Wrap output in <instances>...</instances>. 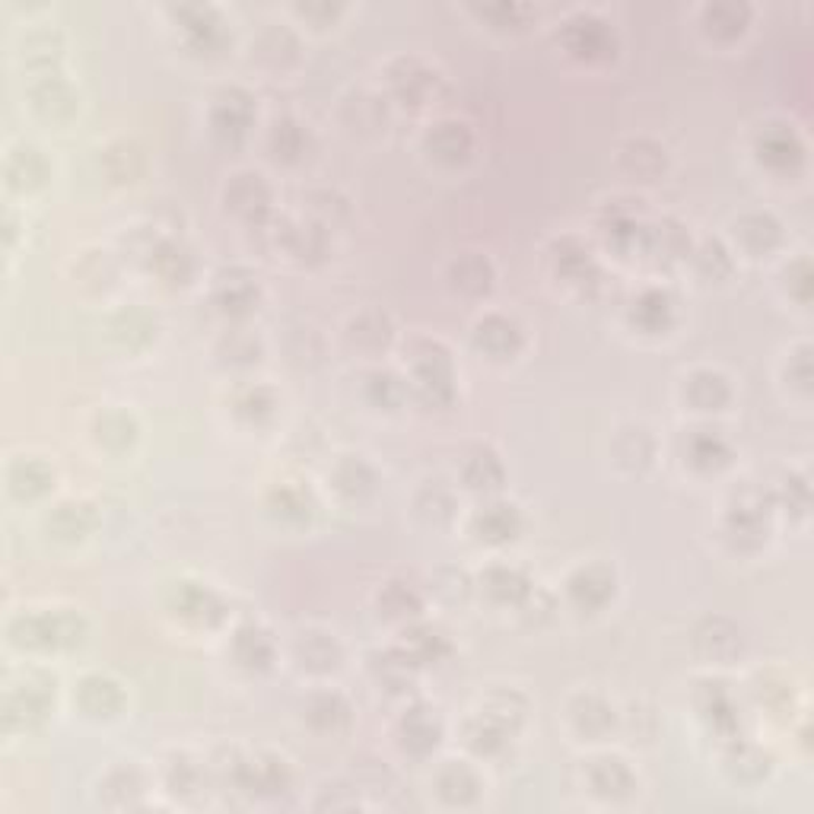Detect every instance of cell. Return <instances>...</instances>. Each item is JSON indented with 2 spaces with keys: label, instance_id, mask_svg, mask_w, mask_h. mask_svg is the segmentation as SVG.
<instances>
[{
  "label": "cell",
  "instance_id": "obj_27",
  "mask_svg": "<svg viewBox=\"0 0 814 814\" xmlns=\"http://www.w3.org/2000/svg\"><path fill=\"white\" fill-rule=\"evenodd\" d=\"M684 455L700 471H719L732 459V445L716 430H690V437L684 440Z\"/></svg>",
  "mask_w": 814,
  "mask_h": 814
},
{
  "label": "cell",
  "instance_id": "obj_36",
  "mask_svg": "<svg viewBox=\"0 0 814 814\" xmlns=\"http://www.w3.org/2000/svg\"><path fill=\"white\" fill-rule=\"evenodd\" d=\"M437 790H440V795L449 805H471L478 798V793H481V779L464 761H449L437 773Z\"/></svg>",
  "mask_w": 814,
  "mask_h": 814
},
{
  "label": "cell",
  "instance_id": "obj_51",
  "mask_svg": "<svg viewBox=\"0 0 814 814\" xmlns=\"http://www.w3.org/2000/svg\"><path fill=\"white\" fill-rule=\"evenodd\" d=\"M137 437V423L128 411L121 408H109L96 418V440L102 442L106 449L118 452V449H128Z\"/></svg>",
  "mask_w": 814,
  "mask_h": 814
},
{
  "label": "cell",
  "instance_id": "obj_58",
  "mask_svg": "<svg viewBox=\"0 0 814 814\" xmlns=\"http://www.w3.org/2000/svg\"><path fill=\"white\" fill-rule=\"evenodd\" d=\"M166 783L176 795H195L204 786V771L188 757H173L166 767Z\"/></svg>",
  "mask_w": 814,
  "mask_h": 814
},
{
  "label": "cell",
  "instance_id": "obj_9",
  "mask_svg": "<svg viewBox=\"0 0 814 814\" xmlns=\"http://www.w3.org/2000/svg\"><path fill=\"white\" fill-rule=\"evenodd\" d=\"M226 207L252 226H265L271 217V185L258 173H236L223 188Z\"/></svg>",
  "mask_w": 814,
  "mask_h": 814
},
{
  "label": "cell",
  "instance_id": "obj_4",
  "mask_svg": "<svg viewBox=\"0 0 814 814\" xmlns=\"http://www.w3.org/2000/svg\"><path fill=\"white\" fill-rule=\"evenodd\" d=\"M55 700V684L45 675H29L20 684H7L3 690V728H32L42 723Z\"/></svg>",
  "mask_w": 814,
  "mask_h": 814
},
{
  "label": "cell",
  "instance_id": "obj_6",
  "mask_svg": "<svg viewBox=\"0 0 814 814\" xmlns=\"http://www.w3.org/2000/svg\"><path fill=\"white\" fill-rule=\"evenodd\" d=\"M560 39L563 48L579 61H605L615 55V32L605 20H598L595 13L576 10L572 17L560 26Z\"/></svg>",
  "mask_w": 814,
  "mask_h": 814
},
{
  "label": "cell",
  "instance_id": "obj_5",
  "mask_svg": "<svg viewBox=\"0 0 814 814\" xmlns=\"http://www.w3.org/2000/svg\"><path fill=\"white\" fill-rule=\"evenodd\" d=\"M773 500H776L773 493L751 490V487L742 490V497H735V503L728 507L726 516V535L738 548L751 550L764 545L767 529H771Z\"/></svg>",
  "mask_w": 814,
  "mask_h": 814
},
{
  "label": "cell",
  "instance_id": "obj_10",
  "mask_svg": "<svg viewBox=\"0 0 814 814\" xmlns=\"http://www.w3.org/2000/svg\"><path fill=\"white\" fill-rule=\"evenodd\" d=\"M169 611L188 624H198V627H214L226 617V601L214 589L192 582V579H182L169 589Z\"/></svg>",
  "mask_w": 814,
  "mask_h": 814
},
{
  "label": "cell",
  "instance_id": "obj_44",
  "mask_svg": "<svg viewBox=\"0 0 814 814\" xmlns=\"http://www.w3.org/2000/svg\"><path fill=\"white\" fill-rule=\"evenodd\" d=\"M379 608H382V615L392 617V620H418L420 608H423V598L414 586H408V582H385L382 586V592H379Z\"/></svg>",
  "mask_w": 814,
  "mask_h": 814
},
{
  "label": "cell",
  "instance_id": "obj_46",
  "mask_svg": "<svg viewBox=\"0 0 814 814\" xmlns=\"http://www.w3.org/2000/svg\"><path fill=\"white\" fill-rule=\"evenodd\" d=\"M420 665L404 649H389V653H375L373 656V671L379 684H385L389 690H401V687H411L414 681V671Z\"/></svg>",
  "mask_w": 814,
  "mask_h": 814
},
{
  "label": "cell",
  "instance_id": "obj_52",
  "mask_svg": "<svg viewBox=\"0 0 814 814\" xmlns=\"http://www.w3.org/2000/svg\"><path fill=\"white\" fill-rule=\"evenodd\" d=\"M331 478H334V487L344 497H351V500L366 497L375 487V471L363 459H356V455H347V459H341V462L334 464V474Z\"/></svg>",
  "mask_w": 814,
  "mask_h": 814
},
{
  "label": "cell",
  "instance_id": "obj_16",
  "mask_svg": "<svg viewBox=\"0 0 814 814\" xmlns=\"http://www.w3.org/2000/svg\"><path fill=\"white\" fill-rule=\"evenodd\" d=\"M178 22H182V32L188 45L200 51V55H214L220 51L223 42H226V29H223V17L214 10V7H200V3H192V7H178L176 10Z\"/></svg>",
  "mask_w": 814,
  "mask_h": 814
},
{
  "label": "cell",
  "instance_id": "obj_35",
  "mask_svg": "<svg viewBox=\"0 0 814 814\" xmlns=\"http://www.w3.org/2000/svg\"><path fill=\"white\" fill-rule=\"evenodd\" d=\"M462 478L471 490H484V493H490V490H500V487H503L507 471H503V462H500V455H497L493 449L478 445V449H471L468 459H464Z\"/></svg>",
  "mask_w": 814,
  "mask_h": 814
},
{
  "label": "cell",
  "instance_id": "obj_15",
  "mask_svg": "<svg viewBox=\"0 0 814 814\" xmlns=\"http://www.w3.org/2000/svg\"><path fill=\"white\" fill-rule=\"evenodd\" d=\"M522 344H526V334L519 328V322L509 318V315L490 312V315H484L474 325V347L487 353V356H493V360L516 356V353L522 351Z\"/></svg>",
  "mask_w": 814,
  "mask_h": 814
},
{
  "label": "cell",
  "instance_id": "obj_26",
  "mask_svg": "<svg viewBox=\"0 0 814 814\" xmlns=\"http://www.w3.org/2000/svg\"><path fill=\"white\" fill-rule=\"evenodd\" d=\"M293 653H296V661L308 668V671H318V675H325V671H334L341 659H344V653H341V643L331 637V634H322V630H306V634H300L296 637V646H293Z\"/></svg>",
  "mask_w": 814,
  "mask_h": 814
},
{
  "label": "cell",
  "instance_id": "obj_29",
  "mask_svg": "<svg viewBox=\"0 0 814 814\" xmlns=\"http://www.w3.org/2000/svg\"><path fill=\"white\" fill-rule=\"evenodd\" d=\"M589 783L605 798H627L637 790V776L620 757H598L589 767Z\"/></svg>",
  "mask_w": 814,
  "mask_h": 814
},
{
  "label": "cell",
  "instance_id": "obj_53",
  "mask_svg": "<svg viewBox=\"0 0 814 814\" xmlns=\"http://www.w3.org/2000/svg\"><path fill=\"white\" fill-rule=\"evenodd\" d=\"M411 395L408 389V379L389 373V370H373L366 375V398L373 401L375 408H385V411H395L404 404V398Z\"/></svg>",
  "mask_w": 814,
  "mask_h": 814
},
{
  "label": "cell",
  "instance_id": "obj_2",
  "mask_svg": "<svg viewBox=\"0 0 814 814\" xmlns=\"http://www.w3.org/2000/svg\"><path fill=\"white\" fill-rule=\"evenodd\" d=\"M404 360L411 366V382L408 389L426 401V404H449L455 395V370L445 344L433 337H414L404 351Z\"/></svg>",
  "mask_w": 814,
  "mask_h": 814
},
{
  "label": "cell",
  "instance_id": "obj_11",
  "mask_svg": "<svg viewBox=\"0 0 814 814\" xmlns=\"http://www.w3.org/2000/svg\"><path fill=\"white\" fill-rule=\"evenodd\" d=\"M233 783L255 795H281L290 790V767L284 757L258 754L252 761H239L233 767Z\"/></svg>",
  "mask_w": 814,
  "mask_h": 814
},
{
  "label": "cell",
  "instance_id": "obj_18",
  "mask_svg": "<svg viewBox=\"0 0 814 814\" xmlns=\"http://www.w3.org/2000/svg\"><path fill=\"white\" fill-rule=\"evenodd\" d=\"M423 144H426V150H430V156L437 163H442V166H459L474 150V134L468 131V125L455 121V118H442L437 125H430Z\"/></svg>",
  "mask_w": 814,
  "mask_h": 814
},
{
  "label": "cell",
  "instance_id": "obj_30",
  "mask_svg": "<svg viewBox=\"0 0 814 814\" xmlns=\"http://www.w3.org/2000/svg\"><path fill=\"white\" fill-rule=\"evenodd\" d=\"M481 586L490 598L503 601V605H522L526 598L531 595V582L529 576L516 567H507V563H493L481 572Z\"/></svg>",
  "mask_w": 814,
  "mask_h": 814
},
{
  "label": "cell",
  "instance_id": "obj_41",
  "mask_svg": "<svg viewBox=\"0 0 814 814\" xmlns=\"http://www.w3.org/2000/svg\"><path fill=\"white\" fill-rule=\"evenodd\" d=\"M347 337L360 351H385L389 341H392V318L382 308H366L351 322Z\"/></svg>",
  "mask_w": 814,
  "mask_h": 814
},
{
  "label": "cell",
  "instance_id": "obj_55",
  "mask_svg": "<svg viewBox=\"0 0 814 814\" xmlns=\"http://www.w3.org/2000/svg\"><path fill=\"white\" fill-rule=\"evenodd\" d=\"M233 411L248 423H262V420L274 418L277 411V392L267 389V385H248L243 389L236 401H233Z\"/></svg>",
  "mask_w": 814,
  "mask_h": 814
},
{
  "label": "cell",
  "instance_id": "obj_54",
  "mask_svg": "<svg viewBox=\"0 0 814 814\" xmlns=\"http://www.w3.org/2000/svg\"><path fill=\"white\" fill-rule=\"evenodd\" d=\"M646 252H656L659 258H681L690 248V239L675 220H665L659 226H646Z\"/></svg>",
  "mask_w": 814,
  "mask_h": 814
},
{
  "label": "cell",
  "instance_id": "obj_61",
  "mask_svg": "<svg viewBox=\"0 0 814 814\" xmlns=\"http://www.w3.org/2000/svg\"><path fill=\"white\" fill-rule=\"evenodd\" d=\"M106 793L118 795L111 805H134V798L144 793V779L137 771H115L106 779Z\"/></svg>",
  "mask_w": 814,
  "mask_h": 814
},
{
  "label": "cell",
  "instance_id": "obj_8",
  "mask_svg": "<svg viewBox=\"0 0 814 814\" xmlns=\"http://www.w3.org/2000/svg\"><path fill=\"white\" fill-rule=\"evenodd\" d=\"M255 121V99L243 87H226L210 106V128L226 144H239Z\"/></svg>",
  "mask_w": 814,
  "mask_h": 814
},
{
  "label": "cell",
  "instance_id": "obj_33",
  "mask_svg": "<svg viewBox=\"0 0 814 814\" xmlns=\"http://www.w3.org/2000/svg\"><path fill=\"white\" fill-rule=\"evenodd\" d=\"M7 481H10V490L17 497L36 500V497H42L45 490L55 484V468L42 462V459H36V455L17 459V462L10 464V471H7Z\"/></svg>",
  "mask_w": 814,
  "mask_h": 814
},
{
  "label": "cell",
  "instance_id": "obj_3",
  "mask_svg": "<svg viewBox=\"0 0 814 814\" xmlns=\"http://www.w3.org/2000/svg\"><path fill=\"white\" fill-rule=\"evenodd\" d=\"M522 719H526V700L519 694L512 690L490 694L487 704L464 726V742L478 754H497L519 732Z\"/></svg>",
  "mask_w": 814,
  "mask_h": 814
},
{
  "label": "cell",
  "instance_id": "obj_37",
  "mask_svg": "<svg viewBox=\"0 0 814 814\" xmlns=\"http://www.w3.org/2000/svg\"><path fill=\"white\" fill-rule=\"evenodd\" d=\"M449 281L464 296H484L493 286V265L484 255H462L449 267Z\"/></svg>",
  "mask_w": 814,
  "mask_h": 814
},
{
  "label": "cell",
  "instance_id": "obj_64",
  "mask_svg": "<svg viewBox=\"0 0 814 814\" xmlns=\"http://www.w3.org/2000/svg\"><path fill=\"white\" fill-rule=\"evenodd\" d=\"M420 509H423V516H433V522H440V519H449L452 516V497L442 490V487H433V493L426 490L423 497H420Z\"/></svg>",
  "mask_w": 814,
  "mask_h": 814
},
{
  "label": "cell",
  "instance_id": "obj_25",
  "mask_svg": "<svg viewBox=\"0 0 814 814\" xmlns=\"http://www.w3.org/2000/svg\"><path fill=\"white\" fill-rule=\"evenodd\" d=\"M735 239L748 255H767L783 239V226L767 210H754L735 223Z\"/></svg>",
  "mask_w": 814,
  "mask_h": 814
},
{
  "label": "cell",
  "instance_id": "obj_47",
  "mask_svg": "<svg viewBox=\"0 0 814 814\" xmlns=\"http://www.w3.org/2000/svg\"><path fill=\"white\" fill-rule=\"evenodd\" d=\"M620 163L627 173H634L639 178H656L665 169V150H661L656 140H646L637 137L630 140L624 150H620Z\"/></svg>",
  "mask_w": 814,
  "mask_h": 814
},
{
  "label": "cell",
  "instance_id": "obj_39",
  "mask_svg": "<svg viewBox=\"0 0 814 814\" xmlns=\"http://www.w3.org/2000/svg\"><path fill=\"white\" fill-rule=\"evenodd\" d=\"M401 649L418 661V665H426V661H440L449 653V639H445L440 627L411 620L408 630H404V646Z\"/></svg>",
  "mask_w": 814,
  "mask_h": 814
},
{
  "label": "cell",
  "instance_id": "obj_12",
  "mask_svg": "<svg viewBox=\"0 0 814 814\" xmlns=\"http://www.w3.org/2000/svg\"><path fill=\"white\" fill-rule=\"evenodd\" d=\"M615 570L605 563H589L579 567L567 579V595L579 611H601L611 598H615Z\"/></svg>",
  "mask_w": 814,
  "mask_h": 814
},
{
  "label": "cell",
  "instance_id": "obj_13",
  "mask_svg": "<svg viewBox=\"0 0 814 814\" xmlns=\"http://www.w3.org/2000/svg\"><path fill=\"white\" fill-rule=\"evenodd\" d=\"M144 258H147V267L156 271L166 284H188L195 274L192 248L173 239V236H154L144 248Z\"/></svg>",
  "mask_w": 814,
  "mask_h": 814
},
{
  "label": "cell",
  "instance_id": "obj_19",
  "mask_svg": "<svg viewBox=\"0 0 814 814\" xmlns=\"http://www.w3.org/2000/svg\"><path fill=\"white\" fill-rule=\"evenodd\" d=\"M32 106L48 121H67L77 111V89L70 87L61 73L45 70L32 84Z\"/></svg>",
  "mask_w": 814,
  "mask_h": 814
},
{
  "label": "cell",
  "instance_id": "obj_31",
  "mask_svg": "<svg viewBox=\"0 0 814 814\" xmlns=\"http://www.w3.org/2000/svg\"><path fill=\"white\" fill-rule=\"evenodd\" d=\"M233 656H236V661L243 668L265 671L267 665L274 661V639L258 624H243L236 630V637H233Z\"/></svg>",
  "mask_w": 814,
  "mask_h": 814
},
{
  "label": "cell",
  "instance_id": "obj_43",
  "mask_svg": "<svg viewBox=\"0 0 814 814\" xmlns=\"http://www.w3.org/2000/svg\"><path fill=\"white\" fill-rule=\"evenodd\" d=\"M553 262H557V271L567 277V281H592L595 274V258L589 252V245H582L579 239H560L553 245Z\"/></svg>",
  "mask_w": 814,
  "mask_h": 814
},
{
  "label": "cell",
  "instance_id": "obj_63",
  "mask_svg": "<svg viewBox=\"0 0 814 814\" xmlns=\"http://www.w3.org/2000/svg\"><path fill=\"white\" fill-rule=\"evenodd\" d=\"M223 347H226V360L229 363H255L258 360V341H255V334H248V331H233L226 341H223Z\"/></svg>",
  "mask_w": 814,
  "mask_h": 814
},
{
  "label": "cell",
  "instance_id": "obj_40",
  "mask_svg": "<svg viewBox=\"0 0 814 814\" xmlns=\"http://www.w3.org/2000/svg\"><path fill=\"white\" fill-rule=\"evenodd\" d=\"M697 646H700V653H704L706 659L713 661H728L738 656V649H742V637H738V630L723 620V617H713V620H706L704 627L697 630Z\"/></svg>",
  "mask_w": 814,
  "mask_h": 814
},
{
  "label": "cell",
  "instance_id": "obj_42",
  "mask_svg": "<svg viewBox=\"0 0 814 814\" xmlns=\"http://www.w3.org/2000/svg\"><path fill=\"white\" fill-rule=\"evenodd\" d=\"M656 455V442L646 426H627L615 440V462L624 471H643Z\"/></svg>",
  "mask_w": 814,
  "mask_h": 814
},
{
  "label": "cell",
  "instance_id": "obj_50",
  "mask_svg": "<svg viewBox=\"0 0 814 814\" xmlns=\"http://www.w3.org/2000/svg\"><path fill=\"white\" fill-rule=\"evenodd\" d=\"M751 10L745 3H713L704 7L706 32L716 39H738L748 26Z\"/></svg>",
  "mask_w": 814,
  "mask_h": 814
},
{
  "label": "cell",
  "instance_id": "obj_14",
  "mask_svg": "<svg viewBox=\"0 0 814 814\" xmlns=\"http://www.w3.org/2000/svg\"><path fill=\"white\" fill-rule=\"evenodd\" d=\"M757 159L776 173H793L805 159V144L790 125H767L757 134Z\"/></svg>",
  "mask_w": 814,
  "mask_h": 814
},
{
  "label": "cell",
  "instance_id": "obj_59",
  "mask_svg": "<svg viewBox=\"0 0 814 814\" xmlns=\"http://www.w3.org/2000/svg\"><path fill=\"white\" fill-rule=\"evenodd\" d=\"M694 255H697L700 274H706L709 281H723L728 271H732V255H728V248L719 239H706Z\"/></svg>",
  "mask_w": 814,
  "mask_h": 814
},
{
  "label": "cell",
  "instance_id": "obj_60",
  "mask_svg": "<svg viewBox=\"0 0 814 814\" xmlns=\"http://www.w3.org/2000/svg\"><path fill=\"white\" fill-rule=\"evenodd\" d=\"M728 767H732V773L745 776V779H757V776L767 773V754L754 748V745H738L732 751V757H728Z\"/></svg>",
  "mask_w": 814,
  "mask_h": 814
},
{
  "label": "cell",
  "instance_id": "obj_23",
  "mask_svg": "<svg viewBox=\"0 0 814 814\" xmlns=\"http://www.w3.org/2000/svg\"><path fill=\"white\" fill-rule=\"evenodd\" d=\"M96 519L99 516H96L92 503H87V500H65V503H58L48 512L45 526L58 541H80V538H87L89 531L96 529Z\"/></svg>",
  "mask_w": 814,
  "mask_h": 814
},
{
  "label": "cell",
  "instance_id": "obj_28",
  "mask_svg": "<svg viewBox=\"0 0 814 814\" xmlns=\"http://www.w3.org/2000/svg\"><path fill=\"white\" fill-rule=\"evenodd\" d=\"M111 337L125 347V351H144L156 337V318L140 306H128L115 312L111 318Z\"/></svg>",
  "mask_w": 814,
  "mask_h": 814
},
{
  "label": "cell",
  "instance_id": "obj_45",
  "mask_svg": "<svg viewBox=\"0 0 814 814\" xmlns=\"http://www.w3.org/2000/svg\"><path fill=\"white\" fill-rule=\"evenodd\" d=\"M697 704H700V713L719 732H732L738 726V716H735V706H732V697H728L726 684L719 681H704L700 684V694H697Z\"/></svg>",
  "mask_w": 814,
  "mask_h": 814
},
{
  "label": "cell",
  "instance_id": "obj_20",
  "mask_svg": "<svg viewBox=\"0 0 814 814\" xmlns=\"http://www.w3.org/2000/svg\"><path fill=\"white\" fill-rule=\"evenodd\" d=\"M442 738V716L426 704H414L401 716V742L411 754H430Z\"/></svg>",
  "mask_w": 814,
  "mask_h": 814
},
{
  "label": "cell",
  "instance_id": "obj_62",
  "mask_svg": "<svg viewBox=\"0 0 814 814\" xmlns=\"http://www.w3.org/2000/svg\"><path fill=\"white\" fill-rule=\"evenodd\" d=\"M478 13L493 20V26H500V29H519L531 17V7H526V3H497V7H481Z\"/></svg>",
  "mask_w": 814,
  "mask_h": 814
},
{
  "label": "cell",
  "instance_id": "obj_57",
  "mask_svg": "<svg viewBox=\"0 0 814 814\" xmlns=\"http://www.w3.org/2000/svg\"><path fill=\"white\" fill-rule=\"evenodd\" d=\"M271 507L277 509L284 519H306L312 512V497H308L306 487L300 484H281L271 493Z\"/></svg>",
  "mask_w": 814,
  "mask_h": 814
},
{
  "label": "cell",
  "instance_id": "obj_38",
  "mask_svg": "<svg viewBox=\"0 0 814 814\" xmlns=\"http://www.w3.org/2000/svg\"><path fill=\"white\" fill-rule=\"evenodd\" d=\"M671 315H675V300L665 290H659V286L643 290L637 300H634V308H630V318L643 331L668 328L671 325Z\"/></svg>",
  "mask_w": 814,
  "mask_h": 814
},
{
  "label": "cell",
  "instance_id": "obj_17",
  "mask_svg": "<svg viewBox=\"0 0 814 814\" xmlns=\"http://www.w3.org/2000/svg\"><path fill=\"white\" fill-rule=\"evenodd\" d=\"M258 281L243 271V267H226L217 274V284H214V303L226 312V315H248L252 308L258 306Z\"/></svg>",
  "mask_w": 814,
  "mask_h": 814
},
{
  "label": "cell",
  "instance_id": "obj_34",
  "mask_svg": "<svg viewBox=\"0 0 814 814\" xmlns=\"http://www.w3.org/2000/svg\"><path fill=\"white\" fill-rule=\"evenodd\" d=\"M684 398L697 408V411H719L726 408L732 389H728V379L716 370H697L690 373L687 385H684Z\"/></svg>",
  "mask_w": 814,
  "mask_h": 814
},
{
  "label": "cell",
  "instance_id": "obj_56",
  "mask_svg": "<svg viewBox=\"0 0 814 814\" xmlns=\"http://www.w3.org/2000/svg\"><path fill=\"white\" fill-rule=\"evenodd\" d=\"M140 169H144V154L128 140L106 150V173H109L111 182H134L140 176Z\"/></svg>",
  "mask_w": 814,
  "mask_h": 814
},
{
  "label": "cell",
  "instance_id": "obj_1",
  "mask_svg": "<svg viewBox=\"0 0 814 814\" xmlns=\"http://www.w3.org/2000/svg\"><path fill=\"white\" fill-rule=\"evenodd\" d=\"M87 637V624L77 611L65 608H48V611H29V615L13 617L10 624V639L22 649L36 653H61L73 649Z\"/></svg>",
  "mask_w": 814,
  "mask_h": 814
},
{
  "label": "cell",
  "instance_id": "obj_22",
  "mask_svg": "<svg viewBox=\"0 0 814 814\" xmlns=\"http://www.w3.org/2000/svg\"><path fill=\"white\" fill-rule=\"evenodd\" d=\"M77 704L89 716L109 719L125 709V690H121V684L111 681L109 675H87L77 684Z\"/></svg>",
  "mask_w": 814,
  "mask_h": 814
},
{
  "label": "cell",
  "instance_id": "obj_48",
  "mask_svg": "<svg viewBox=\"0 0 814 814\" xmlns=\"http://www.w3.org/2000/svg\"><path fill=\"white\" fill-rule=\"evenodd\" d=\"M572 723L576 728L582 732V735H605L608 728L615 726V709L605 704L601 697H595V694H582V697H576V704H572Z\"/></svg>",
  "mask_w": 814,
  "mask_h": 814
},
{
  "label": "cell",
  "instance_id": "obj_7",
  "mask_svg": "<svg viewBox=\"0 0 814 814\" xmlns=\"http://www.w3.org/2000/svg\"><path fill=\"white\" fill-rule=\"evenodd\" d=\"M389 87L395 92L398 102L420 109V106H430L440 99L442 73L433 65H426L423 58H398L395 65L389 67Z\"/></svg>",
  "mask_w": 814,
  "mask_h": 814
},
{
  "label": "cell",
  "instance_id": "obj_49",
  "mask_svg": "<svg viewBox=\"0 0 814 814\" xmlns=\"http://www.w3.org/2000/svg\"><path fill=\"white\" fill-rule=\"evenodd\" d=\"M267 144H271V154L277 156V159H284V163H296V159H303V156H306L308 134L300 121H293V118H281V121H274V128H271V134H267Z\"/></svg>",
  "mask_w": 814,
  "mask_h": 814
},
{
  "label": "cell",
  "instance_id": "obj_32",
  "mask_svg": "<svg viewBox=\"0 0 814 814\" xmlns=\"http://www.w3.org/2000/svg\"><path fill=\"white\" fill-rule=\"evenodd\" d=\"M303 716L318 732H337L351 723V704L337 690H318L303 704Z\"/></svg>",
  "mask_w": 814,
  "mask_h": 814
},
{
  "label": "cell",
  "instance_id": "obj_24",
  "mask_svg": "<svg viewBox=\"0 0 814 814\" xmlns=\"http://www.w3.org/2000/svg\"><path fill=\"white\" fill-rule=\"evenodd\" d=\"M3 173H7L10 188L32 192V188L45 185V178H48V159H45V154L39 150V147H32V144H20V147H13L10 156H7Z\"/></svg>",
  "mask_w": 814,
  "mask_h": 814
},
{
  "label": "cell",
  "instance_id": "obj_21",
  "mask_svg": "<svg viewBox=\"0 0 814 814\" xmlns=\"http://www.w3.org/2000/svg\"><path fill=\"white\" fill-rule=\"evenodd\" d=\"M471 529L487 545H507V541H512L522 531V512H519V507H512V503L497 500V503H487V507L474 512Z\"/></svg>",
  "mask_w": 814,
  "mask_h": 814
}]
</instances>
